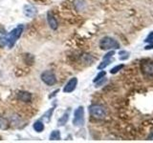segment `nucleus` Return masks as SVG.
<instances>
[{
	"label": "nucleus",
	"instance_id": "1",
	"mask_svg": "<svg viewBox=\"0 0 153 143\" xmlns=\"http://www.w3.org/2000/svg\"><path fill=\"white\" fill-rule=\"evenodd\" d=\"M100 48L102 50L107 51V50H117L120 48V44L117 40H115L114 38L105 36L102 38V40L100 41Z\"/></svg>",
	"mask_w": 153,
	"mask_h": 143
},
{
	"label": "nucleus",
	"instance_id": "2",
	"mask_svg": "<svg viewBox=\"0 0 153 143\" xmlns=\"http://www.w3.org/2000/svg\"><path fill=\"white\" fill-rule=\"evenodd\" d=\"M23 29H24L23 25H18L7 35L9 48H13L14 46V44H16V41L18 40V38L21 36L22 32H23Z\"/></svg>",
	"mask_w": 153,
	"mask_h": 143
},
{
	"label": "nucleus",
	"instance_id": "3",
	"mask_svg": "<svg viewBox=\"0 0 153 143\" xmlns=\"http://www.w3.org/2000/svg\"><path fill=\"white\" fill-rule=\"evenodd\" d=\"M89 112H90L91 116L97 119H102L105 117V116H106V111H105V109L102 106V105H98V104H94L92 106H90Z\"/></svg>",
	"mask_w": 153,
	"mask_h": 143
},
{
	"label": "nucleus",
	"instance_id": "4",
	"mask_svg": "<svg viewBox=\"0 0 153 143\" xmlns=\"http://www.w3.org/2000/svg\"><path fill=\"white\" fill-rule=\"evenodd\" d=\"M73 124L74 126L80 127L84 124V109L83 107H79L76 109L74 113V118H73Z\"/></svg>",
	"mask_w": 153,
	"mask_h": 143
},
{
	"label": "nucleus",
	"instance_id": "5",
	"mask_svg": "<svg viewBox=\"0 0 153 143\" xmlns=\"http://www.w3.org/2000/svg\"><path fill=\"white\" fill-rule=\"evenodd\" d=\"M41 80L48 86H53L56 82V77L55 74L51 71H45L41 74Z\"/></svg>",
	"mask_w": 153,
	"mask_h": 143
},
{
	"label": "nucleus",
	"instance_id": "6",
	"mask_svg": "<svg viewBox=\"0 0 153 143\" xmlns=\"http://www.w3.org/2000/svg\"><path fill=\"white\" fill-rule=\"evenodd\" d=\"M141 70L146 75H153V61L149 59L143 60L141 63Z\"/></svg>",
	"mask_w": 153,
	"mask_h": 143
},
{
	"label": "nucleus",
	"instance_id": "7",
	"mask_svg": "<svg viewBox=\"0 0 153 143\" xmlns=\"http://www.w3.org/2000/svg\"><path fill=\"white\" fill-rule=\"evenodd\" d=\"M76 85H78V79H76V77L71 78V79L68 81V82L66 83V85L64 86L63 92H64V93H67V94L72 93V92H73V91L76 89Z\"/></svg>",
	"mask_w": 153,
	"mask_h": 143
},
{
	"label": "nucleus",
	"instance_id": "8",
	"mask_svg": "<svg viewBox=\"0 0 153 143\" xmlns=\"http://www.w3.org/2000/svg\"><path fill=\"white\" fill-rule=\"evenodd\" d=\"M47 21H48V24H49V26L52 30H56L57 27H59V24H57L56 17L53 15V13L50 12L47 13Z\"/></svg>",
	"mask_w": 153,
	"mask_h": 143
},
{
	"label": "nucleus",
	"instance_id": "9",
	"mask_svg": "<svg viewBox=\"0 0 153 143\" xmlns=\"http://www.w3.org/2000/svg\"><path fill=\"white\" fill-rule=\"evenodd\" d=\"M23 13L28 17H33L36 14V9L32 5H26L23 9Z\"/></svg>",
	"mask_w": 153,
	"mask_h": 143
},
{
	"label": "nucleus",
	"instance_id": "10",
	"mask_svg": "<svg viewBox=\"0 0 153 143\" xmlns=\"http://www.w3.org/2000/svg\"><path fill=\"white\" fill-rule=\"evenodd\" d=\"M17 98L23 102H30L32 100V94L28 92H19L17 94Z\"/></svg>",
	"mask_w": 153,
	"mask_h": 143
},
{
	"label": "nucleus",
	"instance_id": "11",
	"mask_svg": "<svg viewBox=\"0 0 153 143\" xmlns=\"http://www.w3.org/2000/svg\"><path fill=\"white\" fill-rule=\"evenodd\" d=\"M33 129H35V131L37 132V133H41L43 130H44V123L42 121L38 120V121H36L33 123Z\"/></svg>",
	"mask_w": 153,
	"mask_h": 143
},
{
	"label": "nucleus",
	"instance_id": "12",
	"mask_svg": "<svg viewBox=\"0 0 153 143\" xmlns=\"http://www.w3.org/2000/svg\"><path fill=\"white\" fill-rule=\"evenodd\" d=\"M69 114H70V111H68L67 113H65L63 116H62V117H60L59 119V126H63L64 124H66V122L68 121V119H69Z\"/></svg>",
	"mask_w": 153,
	"mask_h": 143
},
{
	"label": "nucleus",
	"instance_id": "13",
	"mask_svg": "<svg viewBox=\"0 0 153 143\" xmlns=\"http://www.w3.org/2000/svg\"><path fill=\"white\" fill-rule=\"evenodd\" d=\"M9 128V122L6 118L0 116V130H7Z\"/></svg>",
	"mask_w": 153,
	"mask_h": 143
},
{
	"label": "nucleus",
	"instance_id": "14",
	"mask_svg": "<svg viewBox=\"0 0 153 143\" xmlns=\"http://www.w3.org/2000/svg\"><path fill=\"white\" fill-rule=\"evenodd\" d=\"M60 138H61V136H60V132L59 131L55 130V131H53L51 133V135H50V139L51 140H59Z\"/></svg>",
	"mask_w": 153,
	"mask_h": 143
},
{
	"label": "nucleus",
	"instance_id": "15",
	"mask_svg": "<svg viewBox=\"0 0 153 143\" xmlns=\"http://www.w3.org/2000/svg\"><path fill=\"white\" fill-rule=\"evenodd\" d=\"M112 62V59L110 58H107V59H103V61L102 62V63H100V65L98 66V69L99 70H102L104 69L105 67H107L110 63Z\"/></svg>",
	"mask_w": 153,
	"mask_h": 143
},
{
	"label": "nucleus",
	"instance_id": "16",
	"mask_svg": "<svg viewBox=\"0 0 153 143\" xmlns=\"http://www.w3.org/2000/svg\"><path fill=\"white\" fill-rule=\"evenodd\" d=\"M8 45V38L6 35H0V47H5Z\"/></svg>",
	"mask_w": 153,
	"mask_h": 143
},
{
	"label": "nucleus",
	"instance_id": "17",
	"mask_svg": "<svg viewBox=\"0 0 153 143\" xmlns=\"http://www.w3.org/2000/svg\"><path fill=\"white\" fill-rule=\"evenodd\" d=\"M119 55H120V59L121 60H126L129 57V52L126 51H121Z\"/></svg>",
	"mask_w": 153,
	"mask_h": 143
},
{
	"label": "nucleus",
	"instance_id": "18",
	"mask_svg": "<svg viewBox=\"0 0 153 143\" xmlns=\"http://www.w3.org/2000/svg\"><path fill=\"white\" fill-rule=\"evenodd\" d=\"M123 68V64H121V65H117L116 67H114V68L111 69V71H110V73H111L112 74H117L119 71H121L122 69Z\"/></svg>",
	"mask_w": 153,
	"mask_h": 143
},
{
	"label": "nucleus",
	"instance_id": "19",
	"mask_svg": "<svg viewBox=\"0 0 153 143\" xmlns=\"http://www.w3.org/2000/svg\"><path fill=\"white\" fill-rule=\"evenodd\" d=\"M105 74H106V73H105L104 71H102V72H100V73H99V74H97V76H96V77H95L94 82L96 83V82H97V81H99L100 79H102V77H104Z\"/></svg>",
	"mask_w": 153,
	"mask_h": 143
},
{
	"label": "nucleus",
	"instance_id": "20",
	"mask_svg": "<svg viewBox=\"0 0 153 143\" xmlns=\"http://www.w3.org/2000/svg\"><path fill=\"white\" fill-rule=\"evenodd\" d=\"M146 43H152L153 42V32H149V35H147V37L145 39Z\"/></svg>",
	"mask_w": 153,
	"mask_h": 143
},
{
	"label": "nucleus",
	"instance_id": "21",
	"mask_svg": "<svg viewBox=\"0 0 153 143\" xmlns=\"http://www.w3.org/2000/svg\"><path fill=\"white\" fill-rule=\"evenodd\" d=\"M105 82H106V78H105V77H102V79H100L99 81H97V82H96V83H97V85H96V87H100V86H102L103 83H105Z\"/></svg>",
	"mask_w": 153,
	"mask_h": 143
},
{
	"label": "nucleus",
	"instance_id": "22",
	"mask_svg": "<svg viewBox=\"0 0 153 143\" xmlns=\"http://www.w3.org/2000/svg\"><path fill=\"white\" fill-rule=\"evenodd\" d=\"M114 51H111V52H107L106 55H105L104 56H103V59H107V58H111V57L114 55Z\"/></svg>",
	"mask_w": 153,
	"mask_h": 143
},
{
	"label": "nucleus",
	"instance_id": "23",
	"mask_svg": "<svg viewBox=\"0 0 153 143\" xmlns=\"http://www.w3.org/2000/svg\"><path fill=\"white\" fill-rule=\"evenodd\" d=\"M146 50H150V49H153V42L151 43L150 45H148V46H146V48H145Z\"/></svg>",
	"mask_w": 153,
	"mask_h": 143
},
{
	"label": "nucleus",
	"instance_id": "24",
	"mask_svg": "<svg viewBox=\"0 0 153 143\" xmlns=\"http://www.w3.org/2000/svg\"><path fill=\"white\" fill-rule=\"evenodd\" d=\"M147 138H148V139H149V140H153V132L150 133L149 136H148V137H147Z\"/></svg>",
	"mask_w": 153,
	"mask_h": 143
}]
</instances>
